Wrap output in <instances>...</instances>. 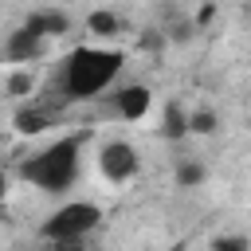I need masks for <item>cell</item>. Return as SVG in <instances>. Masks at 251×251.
<instances>
[{"instance_id": "9", "label": "cell", "mask_w": 251, "mask_h": 251, "mask_svg": "<svg viewBox=\"0 0 251 251\" xmlns=\"http://www.w3.org/2000/svg\"><path fill=\"white\" fill-rule=\"evenodd\" d=\"M31 20L39 24V31L51 39V35H59V31H67L71 27V20L63 16V12H31Z\"/></svg>"}, {"instance_id": "10", "label": "cell", "mask_w": 251, "mask_h": 251, "mask_svg": "<svg viewBox=\"0 0 251 251\" xmlns=\"http://www.w3.org/2000/svg\"><path fill=\"white\" fill-rule=\"evenodd\" d=\"M204 180V165L200 161H176V184L180 188H196Z\"/></svg>"}, {"instance_id": "15", "label": "cell", "mask_w": 251, "mask_h": 251, "mask_svg": "<svg viewBox=\"0 0 251 251\" xmlns=\"http://www.w3.org/2000/svg\"><path fill=\"white\" fill-rule=\"evenodd\" d=\"M4 196H8V173L0 169V200H4Z\"/></svg>"}, {"instance_id": "7", "label": "cell", "mask_w": 251, "mask_h": 251, "mask_svg": "<svg viewBox=\"0 0 251 251\" xmlns=\"http://www.w3.org/2000/svg\"><path fill=\"white\" fill-rule=\"evenodd\" d=\"M59 106L55 102H31V106H20L16 110V129L20 133H43L51 122H55Z\"/></svg>"}, {"instance_id": "16", "label": "cell", "mask_w": 251, "mask_h": 251, "mask_svg": "<svg viewBox=\"0 0 251 251\" xmlns=\"http://www.w3.org/2000/svg\"><path fill=\"white\" fill-rule=\"evenodd\" d=\"M173 251H180V247H173Z\"/></svg>"}, {"instance_id": "14", "label": "cell", "mask_w": 251, "mask_h": 251, "mask_svg": "<svg viewBox=\"0 0 251 251\" xmlns=\"http://www.w3.org/2000/svg\"><path fill=\"white\" fill-rule=\"evenodd\" d=\"M212 251H251V239L247 235H216Z\"/></svg>"}, {"instance_id": "13", "label": "cell", "mask_w": 251, "mask_h": 251, "mask_svg": "<svg viewBox=\"0 0 251 251\" xmlns=\"http://www.w3.org/2000/svg\"><path fill=\"white\" fill-rule=\"evenodd\" d=\"M31 86H35V78H31V71H16V75H8V94H16V98H24V94H31Z\"/></svg>"}, {"instance_id": "1", "label": "cell", "mask_w": 251, "mask_h": 251, "mask_svg": "<svg viewBox=\"0 0 251 251\" xmlns=\"http://www.w3.org/2000/svg\"><path fill=\"white\" fill-rule=\"evenodd\" d=\"M122 63H126L122 51H110V47H75L63 59L59 75H55L59 102L67 106V102H90V98L106 94L118 82Z\"/></svg>"}, {"instance_id": "8", "label": "cell", "mask_w": 251, "mask_h": 251, "mask_svg": "<svg viewBox=\"0 0 251 251\" xmlns=\"http://www.w3.org/2000/svg\"><path fill=\"white\" fill-rule=\"evenodd\" d=\"M161 137H165V141H184V137H188V110H184L180 102H169V106H165Z\"/></svg>"}, {"instance_id": "6", "label": "cell", "mask_w": 251, "mask_h": 251, "mask_svg": "<svg viewBox=\"0 0 251 251\" xmlns=\"http://www.w3.org/2000/svg\"><path fill=\"white\" fill-rule=\"evenodd\" d=\"M149 106H153V90L145 82H126V86H118L110 94V110L122 122H141L149 114Z\"/></svg>"}, {"instance_id": "12", "label": "cell", "mask_w": 251, "mask_h": 251, "mask_svg": "<svg viewBox=\"0 0 251 251\" xmlns=\"http://www.w3.org/2000/svg\"><path fill=\"white\" fill-rule=\"evenodd\" d=\"M86 24H90L94 35H114V31H118V16H114V12H90Z\"/></svg>"}, {"instance_id": "2", "label": "cell", "mask_w": 251, "mask_h": 251, "mask_svg": "<svg viewBox=\"0 0 251 251\" xmlns=\"http://www.w3.org/2000/svg\"><path fill=\"white\" fill-rule=\"evenodd\" d=\"M78 153H82V133H67L47 149L31 153L27 161H20V176L43 192H67L78 176V161H82Z\"/></svg>"}, {"instance_id": "11", "label": "cell", "mask_w": 251, "mask_h": 251, "mask_svg": "<svg viewBox=\"0 0 251 251\" xmlns=\"http://www.w3.org/2000/svg\"><path fill=\"white\" fill-rule=\"evenodd\" d=\"M220 118L212 110H188V133H216Z\"/></svg>"}, {"instance_id": "4", "label": "cell", "mask_w": 251, "mask_h": 251, "mask_svg": "<svg viewBox=\"0 0 251 251\" xmlns=\"http://www.w3.org/2000/svg\"><path fill=\"white\" fill-rule=\"evenodd\" d=\"M98 169H102V176H106L110 184H126V180L137 176L141 157H137V149H133L129 141H106L102 153H98Z\"/></svg>"}, {"instance_id": "3", "label": "cell", "mask_w": 251, "mask_h": 251, "mask_svg": "<svg viewBox=\"0 0 251 251\" xmlns=\"http://www.w3.org/2000/svg\"><path fill=\"white\" fill-rule=\"evenodd\" d=\"M98 224H102V208H98V204H90V200H71V204L55 208V212L43 220L39 235H43L55 251H82L86 235H90Z\"/></svg>"}, {"instance_id": "5", "label": "cell", "mask_w": 251, "mask_h": 251, "mask_svg": "<svg viewBox=\"0 0 251 251\" xmlns=\"http://www.w3.org/2000/svg\"><path fill=\"white\" fill-rule=\"evenodd\" d=\"M43 47H47V35H43L39 24L27 16L16 31H8V39H4V59H8V63H31V59L43 55Z\"/></svg>"}]
</instances>
